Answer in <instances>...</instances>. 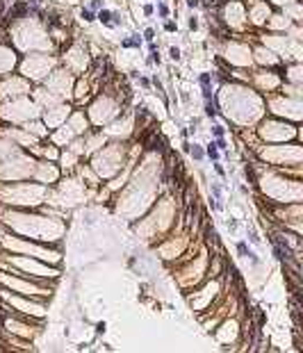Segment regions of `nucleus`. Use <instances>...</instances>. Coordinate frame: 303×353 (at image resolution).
Listing matches in <instances>:
<instances>
[{
    "label": "nucleus",
    "mask_w": 303,
    "mask_h": 353,
    "mask_svg": "<svg viewBox=\"0 0 303 353\" xmlns=\"http://www.w3.org/2000/svg\"><path fill=\"white\" fill-rule=\"evenodd\" d=\"M144 146H146V150H164V139L157 132H148L144 137Z\"/></svg>",
    "instance_id": "f257e3e1"
},
{
    "label": "nucleus",
    "mask_w": 303,
    "mask_h": 353,
    "mask_svg": "<svg viewBox=\"0 0 303 353\" xmlns=\"http://www.w3.org/2000/svg\"><path fill=\"white\" fill-rule=\"evenodd\" d=\"M205 239H208L210 246H219V237H216V233L212 228H205Z\"/></svg>",
    "instance_id": "f03ea898"
},
{
    "label": "nucleus",
    "mask_w": 303,
    "mask_h": 353,
    "mask_svg": "<svg viewBox=\"0 0 303 353\" xmlns=\"http://www.w3.org/2000/svg\"><path fill=\"white\" fill-rule=\"evenodd\" d=\"M98 18L103 21L105 25H112V14H110L107 9H100V11H98Z\"/></svg>",
    "instance_id": "7ed1b4c3"
},
{
    "label": "nucleus",
    "mask_w": 303,
    "mask_h": 353,
    "mask_svg": "<svg viewBox=\"0 0 303 353\" xmlns=\"http://www.w3.org/2000/svg\"><path fill=\"white\" fill-rule=\"evenodd\" d=\"M130 46H141V39L135 34V39H125L123 41V48H130Z\"/></svg>",
    "instance_id": "20e7f679"
},
{
    "label": "nucleus",
    "mask_w": 303,
    "mask_h": 353,
    "mask_svg": "<svg viewBox=\"0 0 303 353\" xmlns=\"http://www.w3.org/2000/svg\"><path fill=\"white\" fill-rule=\"evenodd\" d=\"M189 150H191V155H194V160H203V148L194 146V148H189Z\"/></svg>",
    "instance_id": "39448f33"
},
{
    "label": "nucleus",
    "mask_w": 303,
    "mask_h": 353,
    "mask_svg": "<svg viewBox=\"0 0 303 353\" xmlns=\"http://www.w3.org/2000/svg\"><path fill=\"white\" fill-rule=\"evenodd\" d=\"M208 155L212 157V160H216V157H219V150H216L214 144H210V146H208Z\"/></svg>",
    "instance_id": "423d86ee"
},
{
    "label": "nucleus",
    "mask_w": 303,
    "mask_h": 353,
    "mask_svg": "<svg viewBox=\"0 0 303 353\" xmlns=\"http://www.w3.org/2000/svg\"><path fill=\"white\" fill-rule=\"evenodd\" d=\"M205 114H208V116H214V114H216V107L210 103V100H208V107H205Z\"/></svg>",
    "instance_id": "0eeeda50"
},
{
    "label": "nucleus",
    "mask_w": 303,
    "mask_h": 353,
    "mask_svg": "<svg viewBox=\"0 0 303 353\" xmlns=\"http://www.w3.org/2000/svg\"><path fill=\"white\" fill-rule=\"evenodd\" d=\"M82 18L85 21H94V11L91 9H82Z\"/></svg>",
    "instance_id": "6e6552de"
},
{
    "label": "nucleus",
    "mask_w": 303,
    "mask_h": 353,
    "mask_svg": "<svg viewBox=\"0 0 303 353\" xmlns=\"http://www.w3.org/2000/svg\"><path fill=\"white\" fill-rule=\"evenodd\" d=\"M210 80H212V78H210V73H203V75H201V84H203V87H210Z\"/></svg>",
    "instance_id": "1a4fd4ad"
},
{
    "label": "nucleus",
    "mask_w": 303,
    "mask_h": 353,
    "mask_svg": "<svg viewBox=\"0 0 303 353\" xmlns=\"http://www.w3.org/2000/svg\"><path fill=\"white\" fill-rule=\"evenodd\" d=\"M169 55H171V59H180V50H178V48H171Z\"/></svg>",
    "instance_id": "9d476101"
},
{
    "label": "nucleus",
    "mask_w": 303,
    "mask_h": 353,
    "mask_svg": "<svg viewBox=\"0 0 303 353\" xmlns=\"http://www.w3.org/2000/svg\"><path fill=\"white\" fill-rule=\"evenodd\" d=\"M237 248H239L242 255H249V248H246V244H244V241H239V246H237Z\"/></svg>",
    "instance_id": "9b49d317"
},
{
    "label": "nucleus",
    "mask_w": 303,
    "mask_h": 353,
    "mask_svg": "<svg viewBox=\"0 0 303 353\" xmlns=\"http://www.w3.org/2000/svg\"><path fill=\"white\" fill-rule=\"evenodd\" d=\"M249 237H251V241H255V244L260 241V237H258V233H255V230H249Z\"/></svg>",
    "instance_id": "f8f14e48"
},
{
    "label": "nucleus",
    "mask_w": 303,
    "mask_h": 353,
    "mask_svg": "<svg viewBox=\"0 0 303 353\" xmlns=\"http://www.w3.org/2000/svg\"><path fill=\"white\" fill-rule=\"evenodd\" d=\"M144 37H146L148 41H153V37H155V32H153V30H150V27H148L146 32H144Z\"/></svg>",
    "instance_id": "ddd939ff"
},
{
    "label": "nucleus",
    "mask_w": 303,
    "mask_h": 353,
    "mask_svg": "<svg viewBox=\"0 0 303 353\" xmlns=\"http://www.w3.org/2000/svg\"><path fill=\"white\" fill-rule=\"evenodd\" d=\"M157 11H160V16H166V14H169V9H166L164 5H160V7H157Z\"/></svg>",
    "instance_id": "4468645a"
},
{
    "label": "nucleus",
    "mask_w": 303,
    "mask_h": 353,
    "mask_svg": "<svg viewBox=\"0 0 303 353\" xmlns=\"http://www.w3.org/2000/svg\"><path fill=\"white\" fill-rule=\"evenodd\" d=\"M214 135L216 137H223V128H221V125H214Z\"/></svg>",
    "instance_id": "2eb2a0df"
},
{
    "label": "nucleus",
    "mask_w": 303,
    "mask_h": 353,
    "mask_svg": "<svg viewBox=\"0 0 303 353\" xmlns=\"http://www.w3.org/2000/svg\"><path fill=\"white\" fill-rule=\"evenodd\" d=\"M214 146H216V148H226V141H223V139H221V137H219V139H216V141H214Z\"/></svg>",
    "instance_id": "dca6fc26"
},
{
    "label": "nucleus",
    "mask_w": 303,
    "mask_h": 353,
    "mask_svg": "<svg viewBox=\"0 0 303 353\" xmlns=\"http://www.w3.org/2000/svg\"><path fill=\"white\" fill-rule=\"evenodd\" d=\"M96 330H98V333H105V321H100V324L96 326Z\"/></svg>",
    "instance_id": "f3484780"
},
{
    "label": "nucleus",
    "mask_w": 303,
    "mask_h": 353,
    "mask_svg": "<svg viewBox=\"0 0 303 353\" xmlns=\"http://www.w3.org/2000/svg\"><path fill=\"white\" fill-rule=\"evenodd\" d=\"M189 27H191V30H196V27H198V23H196V18H191V21H189Z\"/></svg>",
    "instance_id": "a211bd4d"
},
{
    "label": "nucleus",
    "mask_w": 303,
    "mask_h": 353,
    "mask_svg": "<svg viewBox=\"0 0 303 353\" xmlns=\"http://www.w3.org/2000/svg\"><path fill=\"white\" fill-rule=\"evenodd\" d=\"M91 7H94V9H100V0H91Z\"/></svg>",
    "instance_id": "6ab92c4d"
},
{
    "label": "nucleus",
    "mask_w": 303,
    "mask_h": 353,
    "mask_svg": "<svg viewBox=\"0 0 303 353\" xmlns=\"http://www.w3.org/2000/svg\"><path fill=\"white\" fill-rule=\"evenodd\" d=\"M144 14H148V16H150V14H153V7H150V5H146V7H144Z\"/></svg>",
    "instance_id": "aec40b11"
},
{
    "label": "nucleus",
    "mask_w": 303,
    "mask_h": 353,
    "mask_svg": "<svg viewBox=\"0 0 303 353\" xmlns=\"http://www.w3.org/2000/svg\"><path fill=\"white\" fill-rule=\"evenodd\" d=\"M166 30H169V32H173V30H175V23H171V21H169V23H166Z\"/></svg>",
    "instance_id": "412c9836"
},
{
    "label": "nucleus",
    "mask_w": 303,
    "mask_h": 353,
    "mask_svg": "<svg viewBox=\"0 0 303 353\" xmlns=\"http://www.w3.org/2000/svg\"><path fill=\"white\" fill-rule=\"evenodd\" d=\"M187 5L189 7H198V0H187Z\"/></svg>",
    "instance_id": "4be33fe9"
}]
</instances>
